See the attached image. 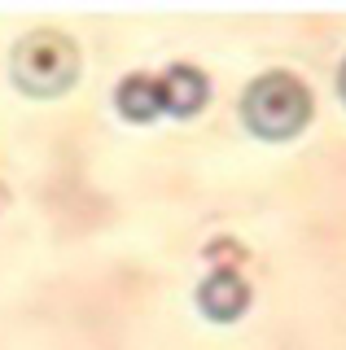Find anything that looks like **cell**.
<instances>
[{
  "label": "cell",
  "mask_w": 346,
  "mask_h": 350,
  "mask_svg": "<svg viewBox=\"0 0 346 350\" xmlns=\"http://www.w3.org/2000/svg\"><path fill=\"white\" fill-rule=\"evenodd\" d=\"M311 118V92L307 83H298L294 75L285 70H272L263 79L250 83L245 92V123H250L258 136H272V140H285Z\"/></svg>",
  "instance_id": "cell-1"
},
{
  "label": "cell",
  "mask_w": 346,
  "mask_h": 350,
  "mask_svg": "<svg viewBox=\"0 0 346 350\" xmlns=\"http://www.w3.org/2000/svg\"><path fill=\"white\" fill-rule=\"evenodd\" d=\"M154 88L162 114H193L207 101V75L193 66H171L167 75H154Z\"/></svg>",
  "instance_id": "cell-2"
},
{
  "label": "cell",
  "mask_w": 346,
  "mask_h": 350,
  "mask_svg": "<svg viewBox=\"0 0 346 350\" xmlns=\"http://www.w3.org/2000/svg\"><path fill=\"white\" fill-rule=\"evenodd\" d=\"M198 302H202V311H207L211 320H237V315L245 311V302H250V289H245V280L237 276V271L219 267V271H211V276L202 280Z\"/></svg>",
  "instance_id": "cell-3"
},
{
  "label": "cell",
  "mask_w": 346,
  "mask_h": 350,
  "mask_svg": "<svg viewBox=\"0 0 346 350\" xmlns=\"http://www.w3.org/2000/svg\"><path fill=\"white\" fill-rule=\"evenodd\" d=\"M118 109L136 123H149L158 109V88H154V75H132V79L118 83Z\"/></svg>",
  "instance_id": "cell-4"
},
{
  "label": "cell",
  "mask_w": 346,
  "mask_h": 350,
  "mask_svg": "<svg viewBox=\"0 0 346 350\" xmlns=\"http://www.w3.org/2000/svg\"><path fill=\"white\" fill-rule=\"evenodd\" d=\"M342 92H346V70H342Z\"/></svg>",
  "instance_id": "cell-5"
}]
</instances>
